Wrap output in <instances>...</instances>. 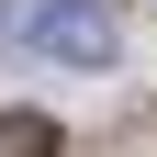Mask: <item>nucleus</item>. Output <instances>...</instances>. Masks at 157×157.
Here are the masks:
<instances>
[{
	"label": "nucleus",
	"instance_id": "nucleus-1",
	"mask_svg": "<svg viewBox=\"0 0 157 157\" xmlns=\"http://www.w3.org/2000/svg\"><path fill=\"white\" fill-rule=\"evenodd\" d=\"M0 34L45 67H112V0H11Z\"/></svg>",
	"mask_w": 157,
	"mask_h": 157
},
{
	"label": "nucleus",
	"instance_id": "nucleus-2",
	"mask_svg": "<svg viewBox=\"0 0 157 157\" xmlns=\"http://www.w3.org/2000/svg\"><path fill=\"white\" fill-rule=\"evenodd\" d=\"M0 157H67L45 112H0Z\"/></svg>",
	"mask_w": 157,
	"mask_h": 157
}]
</instances>
